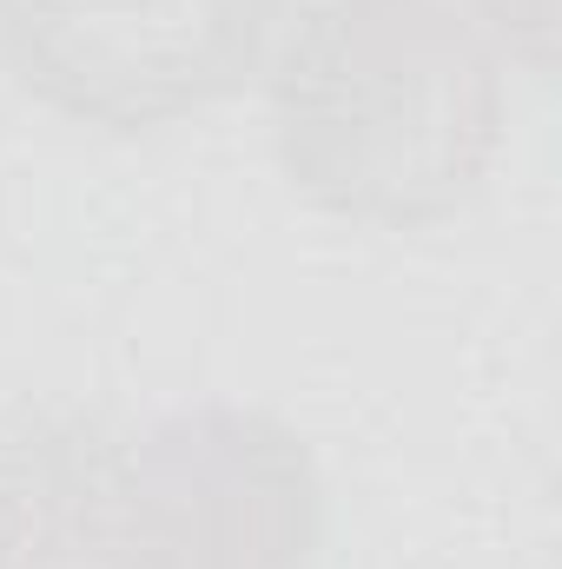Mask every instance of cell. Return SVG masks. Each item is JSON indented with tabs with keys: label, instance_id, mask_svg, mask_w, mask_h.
I'll return each instance as SVG.
<instances>
[{
	"label": "cell",
	"instance_id": "obj_1",
	"mask_svg": "<svg viewBox=\"0 0 562 569\" xmlns=\"http://www.w3.org/2000/svg\"><path fill=\"white\" fill-rule=\"evenodd\" d=\"M259 73L284 179L351 226H436L503 152L510 60L456 0H304Z\"/></svg>",
	"mask_w": 562,
	"mask_h": 569
},
{
	"label": "cell",
	"instance_id": "obj_2",
	"mask_svg": "<svg viewBox=\"0 0 562 569\" xmlns=\"http://www.w3.org/2000/svg\"><path fill=\"white\" fill-rule=\"evenodd\" d=\"M318 543L324 477L284 418L192 405L127 437L113 569H311Z\"/></svg>",
	"mask_w": 562,
	"mask_h": 569
},
{
	"label": "cell",
	"instance_id": "obj_3",
	"mask_svg": "<svg viewBox=\"0 0 562 569\" xmlns=\"http://www.w3.org/2000/svg\"><path fill=\"white\" fill-rule=\"evenodd\" d=\"M284 13L291 0H0V60L80 127L152 133L232 100Z\"/></svg>",
	"mask_w": 562,
	"mask_h": 569
},
{
	"label": "cell",
	"instance_id": "obj_4",
	"mask_svg": "<svg viewBox=\"0 0 562 569\" xmlns=\"http://www.w3.org/2000/svg\"><path fill=\"white\" fill-rule=\"evenodd\" d=\"M127 437L87 405L40 398L0 418V569H113Z\"/></svg>",
	"mask_w": 562,
	"mask_h": 569
},
{
	"label": "cell",
	"instance_id": "obj_5",
	"mask_svg": "<svg viewBox=\"0 0 562 569\" xmlns=\"http://www.w3.org/2000/svg\"><path fill=\"white\" fill-rule=\"evenodd\" d=\"M510 67H530V73H550L556 60V0H456Z\"/></svg>",
	"mask_w": 562,
	"mask_h": 569
}]
</instances>
